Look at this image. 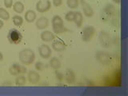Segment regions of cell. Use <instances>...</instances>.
Instances as JSON below:
<instances>
[{
  "mask_svg": "<svg viewBox=\"0 0 128 96\" xmlns=\"http://www.w3.org/2000/svg\"><path fill=\"white\" fill-rule=\"evenodd\" d=\"M3 60V54L0 52V62H2Z\"/></svg>",
  "mask_w": 128,
  "mask_h": 96,
  "instance_id": "d6a6232c",
  "label": "cell"
},
{
  "mask_svg": "<svg viewBox=\"0 0 128 96\" xmlns=\"http://www.w3.org/2000/svg\"><path fill=\"white\" fill-rule=\"evenodd\" d=\"M36 10L38 13H45L51 7V2L49 0H40L36 3Z\"/></svg>",
  "mask_w": 128,
  "mask_h": 96,
  "instance_id": "8992f818",
  "label": "cell"
},
{
  "mask_svg": "<svg viewBox=\"0 0 128 96\" xmlns=\"http://www.w3.org/2000/svg\"><path fill=\"white\" fill-rule=\"evenodd\" d=\"M19 61L22 64L25 66H30L34 62L35 60V54L31 49L25 48L22 49L18 54Z\"/></svg>",
  "mask_w": 128,
  "mask_h": 96,
  "instance_id": "6da1fadb",
  "label": "cell"
},
{
  "mask_svg": "<svg viewBox=\"0 0 128 96\" xmlns=\"http://www.w3.org/2000/svg\"><path fill=\"white\" fill-rule=\"evenodd\" d=\"M40 38H41V40L44 42H51L56 38V36L54 35L53 32L50 30H44L40 34Z\"/></svg>",
  "mask_w": 128,
  "mask_h": 96,
  "instance_id": "8fae6325",
  "label": "cell"
},
{
  "mask_svg": "<svg viewBox=\"0 0 128 96\" xmlns=\"http://www.w3.org/2000/svg\"><path fill=\"white\" fill-rule=\"evenodd\" d=\"M106 14H107L108 15L110 16V18L112 17H114V16L118 15V10L116 9V7L114 6V5L113 4H107V5L104 7V9L102 10Z\"/></svg>",
  "mask_w": 128,
  "mask_h": 96,
  "instance_id": "5bb4252c",
  "label": "cell"
},
{
  "mask_svg": "<svg viewBox=\"0 0 128 96\" xmlns=\"http://www.w3.org/2000/svg\"><path fill=\"white\" fill-rule=\"evenodd\" d=\"M52 25H55V24H63V19L60 17L59 15H54L51 20Z\"/></svg>",
  "mask_w": 128,
  "mask_h": 96,
  "instance_id": "484cf974",
  "label": "cell"
},
{
  "mask_svg": "<svg viewBox=\"0 0 128 96\" xmlns=\"http://www.w3.org/2000/svg\"><path fill=\"white\" fill-rule=\"evenodd\" d=\"M12 6H13V10L15 13L19 14L23 13L24 10H25V6H24L23 3L22 2H19V1L15 2Z\"/></svg>",
  "mask_w": 128,
  "mask_h": 96,
  "instance_id": "ffe728a7",
  "label": "cell"
},
{
  "mask_svg": "<svg viewBox=\"0 0 128 96\" xmlns=\"http://www.w3.org/2000/svg\"><path fill=\"white\" fill-rule=\"evenodd\" d=\"M74 13H75V12H74V11H73V10L68 11L67 13L66 14V15H65V19L66 20L67 22H74Z\"/></svg>",
  "mask_w": 128,
  "mask_h": 96,
  "instance_id": "d4e9b609",
  "label": "cell"
},
{
  "mask_svg": "<svg viewBox=\"0 0 128 96\" xmlns=\"http://www.w3.org/2000/svg\"><path fill=\"white\" fill-rule=\"evenodd\" d=\"M21 67L22 66H20L19 64L14 63L9 68V73L12 76H18L21 74Z\"/></svg>",
  "mask_w": 128,
  "mask_h": 96,
  "instance_id": "e0dca14e",
  "label": "cell"
},
{
  "mask_svg": "<svg viewBox=\"0 0 128 96\" xmlns=\"http://www.w3.org/2000/svg\"><path fill=\"white\" fill-rule=\"evenodd\" d=\"M27 80L30 84H37L40 81V75L38 72L34 70H30L27 72Z\"/></svg>",
  "mask_w": 128,
  "mask_h": 96,
  "instance_id": "7c38bea8",
  "label": "cell"
},
{
  "mask_svg": "<svg viewBox=\"0 0 128 96\" xmlns=\"http://www.w3.org/2000/svg\"><path fill=\"white\" fill-rule=\"evenodd\" d=\"M79 3L81 4V6H82L84 15L87 18L93 17L94 14V11L93 8H92V6L90 5V4L87 2H86L85 0H79Z\"/></svg>",
  "mask_w": 128,
  "mask_h": 96,
  "instance_id": "52a82bcc",
  "label": "cell"
},
{
  "mask_svg": "<svg viewBox=\"0 0 128 96\" xmlns=\"http://www.w3.org/2000/svg\"><path fill=\"white\" fill-rule=\"evenodd\" d=\"M4 6L6 8H11L13 6V0H4Z\"/></svg>",
  "mask_w": 128,
  "mask_h": 96,
  "instance_id": "f1b7e54d",
  "label": "cell"
},
{
  "mask_svg": "<svg viewBox=\"0 0 128 96\" xmlns=\"http://www.w3.org/2000/svg\"><path fill=\"white\" fill-rule=\"evenodd\" d=\"M74 22L78 28H81L83 23V15L80 11H76L74 13Z\"/></svg>",
  "mask_w": 128,
  "mask_h": 96,
  "instance_id": "d6986e66",
  "label": "cell"
},
{
  "mask_svg": "<svg viewBox=\"0 0 128 96\" xmlns=\"http://www.w3.org/2000/svg\"><path fill=\"white\" fill-rule=\"evenodd\" d=\"M112 2H113L114 3H115V4H120V2H121V0H112Z\"/></svg>",
  "mask_w": 128,
  "mask_h": 96,
  "instance_id": "1f68e13d",
  "label": "cell"
},
{
  "mask_svg": "<svg viewBox=\"0 0 128 96\" xmlns=\"http://www.w3.org/2000/svg\"><path fill=\"white\" fill-rule=\"evenodd\" d=\"M55 78L58 82H62L64 80V73L58 70H55Z\"/></svg>",
  "mask_w": 128,
  "mask_h": 96,
  "instance_id": "4316f807",
  "label": "cell"
},
{
  "mask_svg": "<svg viewBox=\"0 0 128 96\" xmlns=\"http://www.w3.org/2000/svg\"><path fill=\"white\" fill-rule=\"evenodd\" d=\"M53 5L56 7H58L62 5V0H53Z\"/></svg>",
  "mask_w": 128,
  "mask_h": 96,
  "instance_id": "f546056e",
  "label": "cell"
},
{
  "mask_svg": "<svg viewBox=\"0 0 128 96\" xmlns=\"http://www.w3.org/2000/svg\"><path fill=\"white\" fill-rule=\"evenodd\" d=\"M98 41L104 48H110L113 45V39L110 34L105 30H102L98 35Z\"/></svg>",
  "mask_w": 128,
  "mask_h": 96,
  "instance_id": "277c9868",
  "label": "cell"
},
{
  "mask_svg": "<svg viewBox=\"0 0 128 96\" xmlns=\"http://www.w3.org/2000/svg\"><path fill=\"white\" fill-rule=\"evenodd\" d=\"M49 63H50V66L54 70H58L62 66V62L57 57L51 58L50 59Z\"/></svg>",
  "mask_w": 128,
  "mask_h": 96,
  "instance_id": "ac0fdd59",
  "label": "cell"
},
{
  "mask_svg": "<svg viewBox=\"0 0 128 96\" xmlns=\"http://www.w3.org/2000/svg\"><path fill=\"white\" fill-rule=\"evenodd\" d=\"M64 80L68 84H74L76 82V74L74 71L71 69H67L64 72Z\"/></svg>",
  "mask_w": 128,
  "mask_h": 96,
  "instance_id": "30bf717a",
  "label": "cell"
},
{
  "mask_svg": "<svg viewBox=\"0 0 128 96\" xmlns=\"http://www.w3.org/2000/svg\"><path fill=\"white\" fill-rule=\"evenodd\" d=\"M95 59L99 64L104 66H110L112 62V56L108 52L102 50H98L95 54Z\"/></svg>",
  "mask_w": 128,
  "mask_h": 96,
  "instance_id": "7a4b0ae2",
  "label": "cell"
},
{
  "mask_svg": "<svg viewBox=\"0 0 128 96\" xmlns=\"http://www.w3.org/2000/svg\"><path fill=\"white\" fill-rule=\"evenodd\" d=\"M0 30H1V27H0Z\"/></svg>",
  "mask_w": 128,
  "mask_h": 96,
  "instance_id": "e575fe53",
  "label": "cell"
},
{
  "mask_svg": "<svg viewBox=\"0 0 128 96\" xmlns=\"http://www.w3.org/2000/svg\"><path fill=\"white\" fill-rule=\"evenodd\" d=\"M96 34V30L94 26H87L83 27L81 32V38L84 42H90Z\"/></svg>",
  "mask_w": 128,
  "mask_h": 96,
  "instance_id": "3957f363",
  "label": "cell"
},
{
  "mask_svg": "<svg viewBox=\"0 0 128 96\" xmlns=\"http://www.w3.org/2000/svg\"><path fill=\"white\" fill-rule=\"evenodd\" d=\"M52 49L54 51L58 52V53H61V52L65 51L66 49V43L64 42L62 40L60 39H54L53 42H52Z\"/></svg>",
  "mask_w": 128,
  "mask_h": 96,
  "instance_id": "9c48e42d",
  "label": "cell"
},
{
  "mask_svg": "<svg viewBox=\"0 0 128 96\" xmlns=\"http://www.w3.org/2000/svg\"><path fill=\"white\" fill-rule=\"evenodd\" d=\"M52 29H53V32L56 34H62L68 31L67 28L64 26V24H55V25H52Z\"/></svg>",
  "mask_w": 128,
  "mask_h": 96,
  "instance_id": "2e32d148",
  "label": "cell"
},
{
  "mask_svg": "<svg viewBox=\"0 0 128 96\" xmlns=\"http://www.w3.org/2000/svg\"><path fill=\"white\" fill-rule=\"evenodd\" d=\"M12 21L16 26H21L23 24V18L20 15H14L12 17Z\"/></svg>",
  "mask_w": 128,
  "mask_h": 96,
  "instance_id": "7402d4cb",
  "label": "cell"
},
{
  "mask_svg": "<svg viewBox=\"0 0 128 96\" xmlns=\"http://www.w3.org/2000/svg\"><path fill=\"white\" fill-rule=\"evenodd\" d=\"M38 54L40 57L42 58L43 59H49L51 58L52 50L51 48L46 44H42L38 47Z\"/></svg>",
  "mask_w": 128,
  "mask_h": 96,
  "instance_id": "ba28073f",
  "label": "cell"
},
{
  "mask_svg": "<svg viewBox=\"0 0 128 96\" xmlns=\"http://www.w3.org/2000/svg\"><path fill=\"white\" fill-rule=\"evenodd\" d=\"M66 5L70 9H77L79 5V0H67Z\"/></svg>",
  "mask_w": 128,
  "mask_h": 96,
  "instance_id": "cb8c5ba5",
  "label": "cell"
},
{
  "mask_svg": "<svg viewBox=\"0 0 128 96\" xmlns=\"http://www.w3.org/2000/svg\"><path fill=\"white\" fill-rule=\"evenodd\" d=\"M4 26V23H3V22H2V19H0V27H2Z\"/></svg>",
  "mask_w": 128,
  "mask_h": 96,
  "instance_id": "836d02e7",
  "label": "cell"
},
{
  "mask_svg": "<svg viewBox=\"0 0 128 96\" xmlns=\"http://www.w3.org/2000/svg\"><path fill=\"white\" fill-rule=\"evenodd\" d=\"M34 67H35L36 70H38V72H42V71H43V70H44V64H43L42 62L38 61L37 62L35 63Z\"/></svg>",
  "mask_w": 128,
  "mask_h": 96,
  "instance_id": "83f0119b",
  "label": "cell"
},
{
  "mask_svg": "<svg viewBox=\"0 0 128 96\" xmlns=\"http://www.w3.org/2000/svg\"><path fill=\"white\" fill-rule=\"evenodd\" d=\"M24 18L29 23L34 22L36 20V18H37V14H36L35 11L32 10H28L26 11L25 14H24Z\"/></svg>",
  "mask_w": 128,
  "mask_h": 96,
  "instance_id": "9a60e30c",
  "label": "cell"
},
{
  "mask_svg": "<svg viewBox=\"0 0 128 96\" xmlns=\"http://www.w3.org/2000/svg\"><path fill=\"white\" fill-rule=\"evenodd\" d=\"M27 69L25 67V66H22V67H21V74H26L27 73Z\"/></svg>",
  "mask_w": 128,
  "mask_h": 96,
  "instance_id": "4dcf8cb0",
  "label": "cell"
},
{
  "mask_svg": "<svg viewBox=\"0 0 128 96\" xmlns=\"http://www.w3.org/2000/svg\"><path fill=\"white\" fill-rule=\"evenodd\" d=\"M0 18L5 21H8L10 19V14L5 8L0 7Z\"/></svg>",
  "mask_w": 128,
  "mask_h": 96,
  "instance_id": "603a6c76",
  "label": "cell"
},
{
  "mask_svg": "<svg viewBox=\"0 0 128 96\" xmlns=\"http://www.w3.org/2000/svg\"><path fill=\"white\" fill-rule=\"evenodd\" d=\"M26 82V77L24 76V74H19L18 75L17 77L15 78V81H14V83L16 86H24Z\"/></svg>",
  "mask_w": 128,
  "mask_h": 96,
  "instance_id": "44dd1931",
  "label": "cell"
},
{
  "mask_svg": "<svg viewBox=\"0 0 128 96\" xmlns=\"http://www.w3.org/2000/svg\"><path fill=\"white\" fill-rule=\"evenodd\" d=\"M6 38H7L8 42H9L10 44L17 45V44H19L22 42V35L18 30L11 29L9 30V32H8Z\"/></svg>",
  "mask_w": 128,
  "mask_h": 96,
  "instance_id": "5b68a950",
  "label": "cell"
},
{
  "mask_svg": "<svg viewBox=\"0 0 128 96\" xmlns=\"http://www.w3.org/2000/svg\"><path fill=\"white\" fill-rule=\"evenodd\" d=\"M35 26L38 30H45L49 26V20L46 17H40L36 20Z\"/></svg>",
  "mask_w": 128,
  "mask_h": 96,
  "instance_id": "4fadbf2b",
  "label": "cell"
}]
</instances>
